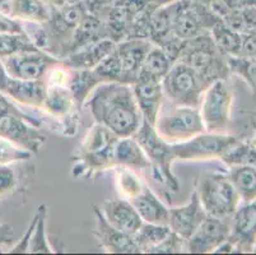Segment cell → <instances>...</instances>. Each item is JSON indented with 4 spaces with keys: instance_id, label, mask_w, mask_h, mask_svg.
Instances as JSON below:
<instances>
[{
    "instance_id": "1",
    "label": "cell",
    "mask_w": 256,
    "mask_h": 255,
    "mask_svg": "<svg viewBox=\"0 0 256 255\" xmlns=\"http://www.w3.org/2000/svg\"><path fill=\"white\" fill-rule=\"evenodd\" d=\"M84 105L90 109L94 123L108 128L118 138L136 134L143 121L130 84L100 83Z\"/></svg>"
},
{
    "instance_id": "2",
    "label": "cell",
    "mask_w": 256,
    "mask_h": 255,
    "mask_svg": "<svg viewBox=\"0 0 256 255\" xmlns=\"http://www.w3.org/2000/svg\"><path fill=\"white\" fill-rule=\"evenodd\" d=\"M118 137L108 128L94 123L73 154L74 165L72 175L76 179H90L98 172L112 168L114 149Z\"/></svg>"
},
{
    "instance_id": "3",
    "label": "cell",
    "mask_w": 256,
    "mask_h": 255,
    "mask_svg": "<svg viewBox=\"0 0 256 255\" xmlns=\"http://www.w3.org/2000/svg\"><path fill=\"white\" fill-rule=\"evenodd\" d=\"M178 62L192 68L206 87L214 81L226 79L230 72L227 58L218 50L209 32L186 40Z\"/></svg>"
},
{
    "instance_id": "4",
    "label": "cell",
    "mask_w": 256,
    "mask_h": 255,
    "mask_svg": "<svg viewBox=\"0 0 256 255\" xmlns=\"http://www.w3.org/2000/svg\"><path fill=\"white\" fill-rule=\"evenodd\" d=\"M132 137L138 140V143L146 152L150 162L153 177L170 190L178 191L180 185L178 177L174 176L172 171V165L176 161L172 144L160 137L154 125L144 120Z\"/></svg>"
},
{
    "instance_id": "5",
    "label": "cell",
    "mask_w": 256,
    "mask_h": 255,
    "mask_svg": "<svg viewBox=\"0 0 256 255\" xmlns=\"http://www.w3.org/2000/svg\"><path fill=\"white\" fill-rule=\"evenodd\" d=\"M196 191L206 214L220 218H231L241 199L228 175L209 172L196 182Z\"/></svg>"
},
{
    "instance_id": "6",
    "label": "cell",
    "mask_w": 256,
    "mask_h": 255,
    "mask_svg": "<svg viewBox=\"0 0 256 255\" xmlns=\"http://www.w3.org/2000/svg\"><path fill=\"white\" fill-rule=\"evenodd\" d=\"M167 6L171 13L172 31L185 41L210 32L214 23L220 20L210 7L195 0H174Z\"/></svg>"
},
{
    "instance_id": "7",
    "label": "cell",
    "mask_w": 256,
    "mask_h": 255,
    "mask_svg": "<svg viewBox=\"0 0 256 255\" xmlns=\"http://www.w3.org/2000/svg\"><path fill=\"white\" fill-rule=\"evenodd\" d=\"M164 97L178 106L199 107L206 84L182 62H174L162 79Z\"/></svg>"
},
{
    "instance_id": "8",
    "label": "cell",
    "mask_w": 256,
    "mask_h": 255,
    "mask_svg": "<svg viewBox=\"0 0 256 255\" xmlns=\"http://www.w3.org/2000/svg\"><path fill=\"white\" fill-rule=\"evenodd\" d=\"M234 95L226 79H218L206 88L199 105L206 132L224 133L231 120Z\"/></svg>"
},
{
    "instance_id": "9",
    "label": "cell",
    "mask_w": 256,
    "mask_h": 255,
    "mask_svg": "<svg viewBox=\"0 0 256 255\" xmlns=\"http://www.w3.org/2000/svg\"><path fill=\"white\" fill-rule=\"evenodd\" d=\"M154 128L160 137L171 144H178L206 132L199 107L178 106L158 115Z\"/></svg>"
},
{
    "instance_id": "10",
    "label": "cell",
    "mask_w": 256,
    "mask_h": 255,
    "mask_svg": "<svg viewBox=\"0 0 256 255\" xmlns=\"http://www.w3.org/2000/svg\"><path fill=\"white\" fill-rule=\"evenodd\" d=\"M40 125L41 121L27 115L14 106L8 112L0 115V137L37 154L48 138L40 130Z\"/></svg>"
},
{
    "instance_id": "11",
    "label": "cell",
    "mask_w": 256,
    "mask_h": 255,
    "mask_svg": "<svg viewBox=\"0 0 256 255\" xmlns=\"http://www.w3.org/2000/svg\"><path fill=\"white\" fill-rule=\"evenodd\" d=\"M238 142L234 135L203 132L185 142L172 144V148L176 161L217 160Z\"/></svg>"
},
{
    "instance_id": "12",
    "label": "cell",
    "mask_w": 256,
    "mask_h": 255,
    "mask_svg": "<svg viewBox=\"0 0 256 255\" xmlns=\"http://www.w3.org/2000/svg\"><path fill=\"white\" fill-rule=\"evenodd\" d=\"M10 78L34 81L42 79L48 70L60 64L62 60L42 50L26 51L2 59Z\"/></svg>"
},
{
    "instance_id": "13",
    "label": "cell",
    "mask_w": 256,
    "mask_h": 255,
    "mask_svg": "<svg viewBox=\"0 0 256 255\" xmlns=\"http://www.w3.org/2000/svg\"><path fill=\"white\" fill-rule=\"evenodd\" d=\"M231 235V221L228 218L206 216L203 223L186 240V252L208 254L213 252Z\"/></svg>"
},
{
    "instance_id": "14",
    "label": "cell",
    "mask_w": 256,
    "mask_h": 255,
    "mask_svg": "<svg viewBox=\"0 0 256 255\" xmlns=\"http://www.w3.org/2000/svg\"><path fill=\"white\" fill-rule=\"evenodd\" d=\"M154 45L146 39H126L116 42L114 56L121 72V83L132 86L140 73L142 64L148 51Z\"/></svg>"
},
{
    "instance_id": "15",
    "label": "cell",
    "mask_w": 256,
    "mask_h": 255,
    "mask_svg": "<svg viewBox=\"0 0 256 255\" xmlns=\"http://www.w3.org/2000/svg\"><path fill=\"white\" fill-rule=\"evenodd\" d=\"M93 213L96 218V224L93 228V236L96 237L100 247L108 254H140L132 235L122 232L114 227L110 222L104 218L100 209V205H93Z\"/></svg>"
},
{
    "instance_id": "16",
    "label": "cell",
    "mask_w": 256,
    "mask_h": 255,
    "mask_svg": "<svg viewBox=\"0 0 256 255\" xmlns=\"http://www.w3.org/2000/svg\"><path fill=\"white\" fill-rule=\"evenodd\" d=\"M132 88L143 120L154 125L164 98L162 81L154 77L139 74L136 81L132 84Z\"/></svg>"
},
{
    "instance_id": "17",
    "label": "cell",
    "mask_w": 256,
    "mask_h": 255,
    "mask_svg": "<svg viewBox=\"0 0 256 255\" xmlns=\"http://www.w3.org/2000/svg\"><path fill=\"white\" fill-rule=\"evenodd\" d=\"M208 216L200 202L196 189H194L188 203L170 208L168 226L174 233L188 240Z\"/></svg>"
},
{
    "instance_id": "18",
    "label": "cell",
    "mask_w": 256,
    "mask_h": 255,
    "mask_svg": "<svg viewBox=\"0 0 256 255\" xmlns=\"http://www.w3.org/2000/svg\"><path fill=\"white\" fill-rule=\"evenodd\" d=\"M230 240L236 246L237 252L252 250L256 240V199L238 205L232 216Z\"/></svg>"
},
{
    "instance_id": "19",
    "label": "cell",
    "mask_w": 256,
    "mask_h": 255,
    "mask_svg": "<svg viewBox=\"0 0 256 255\" xmlns=\"http://www.w3.org/2000/svg\"><path fill=\"white\" fill-rule=\"evenodd\" d=\"M100 209L104 213V218L110 222L114 227L128 235H134L143 223V219L140 218L132 202L124 198L104 200L100 205Z\"/></svg>"
},
{
    "instance_id": "20",
    "label": "cell",
    "mask_w": 256,
    "mask_h": 255,
    "mask_svg": "<svg viewBox=\"0 0 256 255\" xmlns=\"http://www.w3.org/2000/svg\"><path fill=\"white\" fill-rule=\"evenodd\" d=\"M115 46V41L104 37L73 51L62 59V63L68 69H94L112 53Z\"/></svg>"
},
{
    "instance_id": "21",
    "label": "cell",
    "mask_w": 256,
    "mask_h": 255,
    "mask_svg": "<svg viewBox=\"0 0 256 255\" xmlns=\"http://www.w3.org/2000/svg\"><path fill=\"white\" fill-rule=\"evenodd\" d=\"M46 84V83H45ZM42 109L48 115L60 119V124L73 118H78V109L68 86L46 84V96Z\"/></svg>"
},
{
    "instance_id": "22",
    "label": "cell",
    "mask_w": 256,
    "mask_h": 255,
    "mask_svg": "<svg viewBox=\"0 0 256 255\" xmlns=\"http://www.w3.org/2000/svg\"><path fill=\"white\" fill-rule=\"evenodd\" d=\"M3 93L18 104L37 109L42 107L46 96V84L42 79L26 81L9 77L8 84Z\"/></svg>"
},
{
    "instance_id": "23",
    "label": "cell",
    "mask_w": 256,
    "mask_h": 255,
    "mask_svg": "<svg viewBox=\"0 0 256 255\" xmlns=\"http://www.w3.org/2000/svg\"><path fill=\"white\" fill-rule=\"evenodd\" d=\"M130 202L134 205L143 222L168 224L170 208L166 207V204L150 190L146 184L143 190L138 195L134 196Z\"/></svg>"
},
{
    "instance_id": "24",
    "label": "cell",
    "mask_w": 256,
    "mask_h": 255,
    "mask_svg": "<svg viewBox=\"0 0 256 255\" xmlns=\"http://www.w3.org/2000/svg\"><path fill=\"white\" fill-rule=\"evenodd\" d=\"M2 11L20 22L46 23L51 16L45 0H6L2 4Z\"/></svg>"
},
{
    "instance_id": "25",
    "label": "cell",
    "mask_w": 256,
    "mask_h": 255,
    "mask_svg": "<svg viewBox=\"0 0 256 255\" xmlns=\"http://www.w3.org/2000/svg\"><path fill=\"white\" fill-rule=\"evenodd\" d=\"M114 161L115 166H125L132 170L150 168V162L146 152L132 135L118 138L114 149Z\"/></svg>"
},
{
    "instance_id": "26",
    "label": "cell",
    "mask_w": 256,
    "mask_h": 255,
    "mask_svg": "<svg viewBox=\"0 0 256 255\" xmlns=\"http://www.w3.org/2000/svg\"><path fill=\"white\" fill-rule=\"evenodd\" d=\"M100 83L101 79L93 69H70L68 87L76 106H83Z\"/></svg>"
},
{
    "instance_id": "27",
    "label": "cell",
    "mask_w": 256,
    "mask_h": 255,
    "mask_svg": "<svg viewBox=\"0 0 256 255\" xmlns=\"http://www.w3.org/2000/svg\"><path fill=\"white\" fill-rule=\"evenodd\" d=\"M228 177L236 189L241 202L248 203L256 199V168L250 165L230 166Z\"/></svg>"
},
{
    "instance_id": "28",
    "label": "cell",
    "mask_w": 256,
    "mask_h": 255,
    "mask_svg": "<svg viewBox=\"0 0 256 255\" xmlns=\"http://www.w3.org/2000/svg\"><path fill=\"white\" fill-rule=\"evenodd\" d=\"M210 36L218 50L228 58V56L240 55L242 46L244 35L234 31L231 27H228L222 20H218L210 28Z\"/></svg>"
},
{
    "instance_id": "29",
    "label": "cell",
    "mask_w": 256,
    "mask_h": 255,
    "mask_svg": "<svg viewBox=\"0 0 256 255\" xmlns=\"http://www.w3.org/2000/svg\"><path fill=\"white\" fill-rule=\"evenodd\" d=\"M171 231L172 230L170 228L168 224L143 222L138 231L132 235V238H134L136 246L140 250V254H143V252L150 254V251L164 241Z\"/></svg>"
},
{
    "instance_id": "30",
    "label": "cell",
    "mask_w": 256,
    "mask_h": 255,
    "mask_svg": "<svg viewBox=\"0 0 256 255\" xmlns=\"http://www.w3.org/2000/svg\"><path fill=\"white\" fill-rule=\"evenodd\" d=\"M115 171V185L121 198L132 200L138 195L146 186V182L136 175V170L125 166H114Z\"/></svg>"
},
{
    "instance_id": "31",
    "label": "cell",
    "mask_w": 256,
    "mask_h": 255,
    "mask_svg": "<svg viewBox=\"0 0 256 255\" xmlns=\"http://www.w3.org/2000/svg\"><path fill=\"white\" fill-rule=\"evenodd\" d=\"M172 64L174 63L167 56V54L160 46L153 45L152 49L148 51V54L144 58V62L142 64L140 73L139 74L154 77V78L162 81L164 77L168 73V70L171 69Z\"/></svg>"
},
{
    "instance_id": "32",
    "label": "cell",
    "mask_w": 256,
    "mask_h": 255,
    "mask_svg": "<svg viewBox=\"0 0 256 255\" xmlns=\"http://www.w3.org/2000/svg\"><path fill=\"white\" fill-rule=\"evenodd\" d=\"M37 221L36 227H34V233H32L31 241H30V249L28 252H34V254H40V252H45V254H51L55 252V250L51 247L50 242H48V232H46V216H48V205L41 204L37 208L36 212Z\"/></svg>"
},
{
    "instance_id": "33",
    "label": "cell",
    "mask_w": 256,
    "mask_h": 255,
    "mask_svg": "<svg viewBox=\"0 0 256 255\" xmlns=\"http://www.w3.org/2000/svg\"><path fill=\"white\" fill-rule=\"evenodd\" d=\"M40 50L24 34H2L0 35V59L26 51Z\"/></svg>"
},
{
    "instance_id": "34",
    "label": "cell",
    "mask_w": 256,
    "mask_h": 255,
    "mask_svg": "<svg viewBox=\"0 0 256 255\" xmlns=\"http://www.w3.org/2000/svg\"><path fill=\"white\" fill-rule=\"evenodd\" d=\"M228 69L232 73L241 77L248 87L256 95V59L255 58H246V56H228Z\"/></svg>"
},
{
    "instance_id": "35",
    "label": "cell",
    "mask_w": 256,
    "mask_h": 255,
    "mask_svg": "<svg viewBox=\"0 0 256 255\" xmlns=\"http://www.w3.org/2000/svg\"><path fill=\"white\" fill-rule=\"evenodd\" d=\"M227 166L250 165L256 168V146L244 143L240 140L220 158Z\"/></svg>"
},
{
    "instance_id": "36",
    "label": "cell",
    "mask_w": 256,
    "mask_h": 255,
    "mask_svg": "<svg viewBox=\"0 0 256 255\" xmlns=\"http://www.w3.org/2000/svg\"><path fill=\"white\" fill-rule=\"evenodd\" d=\"M34 154L27 149L12 143L10 140L0 137V165H12L16 162L28 161Z\"/></svg>"
},
{
    "instance_id": "37",
    "label": "cell",
    "mask_w": 256,
    "mask_h": 255,
    "mask_svg": "<svg viewBox=\"0 0 256 255\" xmlns=\"http://www.w3.org/2000/svg\"><path fill=\"white\" fill-rule=\"evenodd\" d=\"M178 252H186V240L171 231L164 241L150 251V254H178Z\"/></svg>"
},
{
    "instance_id": "38",
    "label": "cell",
    "mask_w": 256,
    "mask_h": 255,
    "mask_svg": "<svg viewBox=\"0 0 256 255\" xmlns=\"http://www.w3.org/2000/svg\"><path fill=\"white\" fill-rule=\"evenodd\" d=\"M17 186V176L10 165H0V198L10 194Z\"/></svg>"
},
{
    "instance_id": "39",
    "label": "cell",
    "mask_w": 256,
    "mask_h": 255,
    "mask_svg": "<svg viewBox=\"0 0 256 255\" xmlns=\"http://www.w3.org/2000/svg\"><path fill=\"white\" fill-rule=\"evenodd\" d=\"M2 34H24L22 22L0 11V35Z\"/></svg>"
},
{
    "instance_id": "40",
    "label": "cell",
    "mask_w": 256,
    "mask_h": 255,
    "mask_svg": "<svg viewBox=\"0 0 256 255\" xmlns=\"http://www.w3.org/2000/svg\"><path fill=\"white\" fill-rule=\"evenodd\" d=\"M36 221H37V216L34 214V218H32V221H31V223H30L28 228H27V231H26L24 236H23L20 241H18L14 246L12 247L9 251L10 252H28L30 241H31L32 233H34V227H36Z\"/></svg>"
},
{
    "instance_id": "41",
    "label": "cell",
    "mask_w": 256,
    "mask_h": 255,
    "mask_svg": "<svg viewBox=\"0 0 256 255\" xmlns=\"http://www.w3.org/2000/svg\"><path fill=\"white\" fill-rule=\"evenodd\" d=\"M240 56L255 58L256 59V32H252V34H248V35H244Z\"/></svg>"
},
{
    "instance_id": "42",
    "label": "cell",
    "mask_w": 256,
    "mask_h": 255,
    "mask_svg": "<svg viewBox=\"0 0 256 255\" xmlns=\"http://www.w3.org/2000/svg\"><path fill=\"white\" fill-rule=\"evenodd\" d=\"M222 2L226 4V7L231 9L248 8V7L256 8V0H222Z\"/></svg>"
},
{
    "instance_id": "43",
    "label": "cell",
    "mask_w": 256,
    "mask_h": 255,
    "mask_svg": "<svg viewBox=\"0 0 256 255\" xmlns=\"http://www.w3.org/2000/svg\"><path fill=\"white\" fill-rule=\"evenodd\" d=\"M8 81H9V76L8 73H6V68H4L3 62H2V59H0V92H4L6 84H8Z\"/></svg>"
},
{
    "instance_id": "44",
    "label": "cell",
    "mask_w": 256,
    "mask_h": 255,
    "mask_svg": "<svg viewBox=\"0 0 256 255\" xmlns=\"http://www.w3.org/2000/svg\"><path fill=\"white\" fill-rule=\"evenodd\" d=\"M45 2L51 9H60L68 3V0H45Z\"/></svg>"
},
{
    "instance_id": "45",
    "label": "cell",
    "mask_w": 256,
    "mask_h": 255,
    "mask_svg": "<svg viewBox=\"0 0 256 255\" xmlns=\"http://www.w3.org/2000/svg\"><path fill=\"white\" fill-rule=\"evenodd\" d=\"M195 2L204 4V6H210V4H213L214 2H217V0H195Z\"/></svg>"
},
{
    "instance_id": "46",
    "label": "cell",
    "mask_w": 256,
    "mask_h": 255,
    "mask_svg": "<svg viewBox=\"0 0 256 255\" xmlns=\"http://www.w3.org/2000/svg\"><path fill=\"white\" fill-rule=\"evenodd\" d=\"M251 251H252V252H256V240H255V242H254V245H252V250H251Z\"/></svg>"
},
{
    "instance_id": "47",
    "label": "cell",
    "mask_w": 256,
    "mask_h": 255,
    "mask_svg": "<svg viewBox=\"0 0 256 255\" xmlns=\"http://www.w3.org/2000/svg\"><path fill=\"white\" fill-rule=\"evenodd\" d=\"M6 0H0V6H2V4L6 3Z\"/></svg>"
},
{
    "instance_id": "48",
    "label": "cell",
    "mask_w": 256,
    "mask_h": 255,
    "mask_svg": "<svg viewBox=\"0 0 256 255\" xmlns=\"http://www.w3.org/2000/svg\"><path fill=\"white\" fill-rule=\"evenodd\" d=\"M255 146H256V143H255Z\"/></svg>"
}]
</instances>
